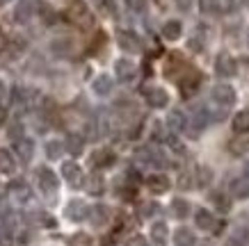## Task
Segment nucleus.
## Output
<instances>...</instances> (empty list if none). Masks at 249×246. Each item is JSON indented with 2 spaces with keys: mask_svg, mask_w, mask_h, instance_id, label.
<instances>
[{
  "mask_svg": "<svg viewBox=\"0 0 249 246\" xmlns=\"http://www.w3.org/2000/svg\"><path fill=\"white\" fill-rule=\"evenodd\" d=\"M211 180H213L211 169H206V166H199V169H196V185L206 187L208 182H211Z\"/></svg>",
  "mask_w": 249,
  "mask_h": 246,
  "instance_id": "7c9ffc66",
  "label": "nucleus"
},
{
  "mask_svg": "<svg viewBox=\"0 0 249 246\" xmlns=\"http://www.w3.org/2000/svg\"><path fill=\"white\" fill-rule=\"evenodd\" d=\"M126 246H146V239L140 237V235H135V237L128 239V244H126Z\"/></svg>",
  "mask_w": 249,
  "mask_h": 246,
  "instance_id": "58836bf2",
  "label": "nucleus"
},
{
  "mask_svg": "<svg viewBox=\"0 0 249 246\" xmlns=\"http://www.w3.org/2000/svg\"><path fill=\"white\" fill-rule=\"evenodd\" d=\"M7 137H9V139H14V142L23 139V126H21V121H18V123H12V126L7 128Z\"/></svg>",
  "mask_w": 249,
  "mask_h": 246,
  "instance_id": "72a5a7b5",
  "label": "nucleus"
},
{
  "mask_svg": "<svg viewBox=\"0 0 249 246\" xmlns=\"http://www.w3.org/2000/svg\"><path fill=\"white\" fill-rule=\"evenodd\" d=\"M85 148V139L83 137H78V134H71L67 139V150L71 153V155H80Z\"/></svg>",
  "mask_w": 249,
  "mask_h": 246,
  "instance_id": "b1692460",
  "label": "nucleus"
},
{
  "mask_svg": "<svg viewBox=\"0 0 249 246\" xmlns=\"http://www.w3.org/2000/svg\"><path fill=\"white\" fill-rule=\"evenodd\" d=\"M247 39H249V34H247Z\"/></svg>",
  "mask_w": 249,
  "mask_h": 246,
  "instance_id": "a18cd8bd",
  "label": "nucleus"
},
{
  "mask_svg": "<svg viewBox=\"0 0 249 246\" xmlns=\"http://www.w3.org/2000/svg\"><path fill=\"white\" fill-rule=\"evenodd\" d=\"M37 182H39V189H41L46 196H53L55 192H57V176H55L51 169H39Z\"/></svg>",
  "mask_w": 249,
  "mask_h": 246,
  "instance_id": "f257e3e1",
  "label": "nucleus"
},
{
  "mask_svg": "<svg viewBox=\"0 0 249 246\" xmlns=\"http://www.w3.org/2000/svg\"><path fill=\"white\" fill-rule=\"evenodd\" d=\"M167 123H169V128H172V130H185V128H188V121H185L183 112H178V110L169 112V116H167Z\"/></svg>",
  "mask_w": 249,
  "mask_h": 246,
  "instance_id": "412c9836",
  "label": "nucleus"
},
{
  "mask_svg": "<svg viewBox=\"0 0 249 246\" xmlns=\"http://www.w3.org/2000/svg\"><path fill=\"white\" fill-rule=\"evenodd\" d=\"M91 166H96V169H101V166H110V164L114 162V153L112 150H96L94 155H91Z\"/></svg>",
  "mask_w": 249,
  "mask_h": 246,
  "instance_id": "dca6fc26",
  "label": "nucleus"
},
{
  "mask_svg": "<svg viewBox=\"0 0 249 246\" xmlns=\"http://www.w3.org/2000/svg\"><path fill=\"white\" fill-rule=\"evenodd\" d=\"M114 73H117L119 80L126 82L135 75V64H133L130 60H117V64H114Z\"/></svg>",
  "mask_w": 249,
  "mask_h": 246,
  "instance_id": "f8f14e48",
  "label": "nucleus"
},
{
  "mask_svg": "<svg viewBox=\"0 0 249 246\" xmlns=\"http://www.w3.org/2000/svg\"><path fill=\"white\" fill-rule=\"evenodd\" d=\"M229 150H231L233 155H245L249 150V142L247 139H233V142L229 144Z\"/></svg>",
  "mask_w": 249,
  "mask_h": 246,
  "instance_id": "c85d7f7f",
  "label": "nucleus"
},
{
  "mask_svg": "<svg viewBox=\"0 0 249 246\" xmlns=\"http://www.w3.org/2000/svg\"><path fill=\"white\" fill-rule=\"evenodd\" d=\"M195 224H196V228H201V230H215V232H219L217 228H219V221L213 216V212H208V210H199L195 214Z\"/></svg>",
  "mask_w": 249,
  "mask_h": 246,
  "instance_id": "39448f33",
  "label": "nucleus"
},
{
  "mask_svg": "<svg viewBox=\"0 0 249 246\" xmlns=\"http://www.w3.org/2000/svg\"><path fill=\"white\" fill-rule=\"evenodd\" d=\"M64 150H67V146H64V144L62 142H48L46 144V155L51 157V160H57V157H62V153H64Z\"/></svg>",
  "mask_w": 249,
  "mask_h": 246,
  "instance_id": "393cba45",
  "label": "nucleus"
},
{
  "mask_svg": "<svg viewBox=\"0 0 249 246\" xmlns=\"http://www.w3.org/2000/svg\"><path fill=\"white\" fill-rule=\"evenodd\" d=\"M247 242H249V232L247 230H238L233 237L229 239L227 246H247Z\"/></svg>",
  "mask_w": 249,
  "mask_h": 246,
  "instance_id": "2f4dec72",
  "label": "nucleus"
},
{
  "mask_svg": "<svg viewBox=\"0 0 249 246\" xmlns=\"http://www.w3.org/2000/svg\"><path fill=\"white\" fill-rule=\"evenodd\" d=\"M144 7H146V0H128L130 12H144Z\"/></svg>",
  "mask_w": 249,
  "mask_h": 246,
  "instance_id": "4c0bfd02",
  "label": "nucleus"
},
{
  "mask_svg": "<svg viewBox=\"0 0 249 246\" xmlns=\"http://www.w3.org/2000/svg\"><path fill=\"white\" fill-rule=\"evenodd\" d=\"M144 94H146V100H149V105H151V107H165V105L169 103V96H167L165 89L153 87V89H146Z\"/></svg>",
  "mask_w": 249,
  "mask_h": 246,
  "instance_id": "9b49d317",
  "label": "nucleus"
},
{
  "mask_svg": "<svg viewBox=\"0 0 249 246\" xmlns=\"http://www.w3.org/2000/svg\"><path fill=\"white\" fill-rule=\"evenodd\" d=\"M146 187H149L151 194H165L167 189H169V180H167V176H162V173H156V176H149V178H146Z\"/></svg>",
  "mask_w": 249,
  "mask_h": 246,
  "instance_id": "6e6552de",
  "label": "nucleus"
},
{
  "mask_svg": "<svg viewBox=\"0 0 249 246\" xmlns=\"http://www.w3.org/2000/svg\"><path fill=\"white\" fill-rule=\"evenodd\" d=\"M14 150H16V155L21 157V162L28 164L32 160V155H35V144H32V139H25V137H23V139L16 142Z\"/></svg>",
  "mask_w": 249,
  "mask_h": 246,
  "instance_id": "1a4fd4ad",
  "label": "nucleus"
},
{
  "mask_svg": "<svg viewBox=\"0 0 249 246\" xmlns=\"http://www.w3.org/2000/svg\"><path fill=\"white\" fill-rule=\"evenodd\" d=\"M12 192H14V196L21 203L30 201V189H28V185H25V182H14V185H12Z\"/></svg>",
  "mask_w": 249,
  "mask_h": 246,
  "instance_id": "a878e982",
  "label": "nucleus"
},
{
  "mask_svg": "<svg viewBox=\"0 0 249 246\" xmlns=\"http://www.w3.org/2000/svg\"><path fill=\"white\" fill-rule=\"evenodd\" d=\"M91 89L98 96H107L112 91V78L110 75H98L96 80H94V84H91Z\"/></svg>",
  "mask_w": 249,
  "mask_h": 246,
  "instance_id": "4468645a",
  "label": "nucleus"
},
{
  "mask_svg": "<svg viewBox=\"0 0 249 246\" xmlns=\"http://www.w3.org/2000/svg\"><path fill=\"white\" fill-rule=\"evenodd\" d=\"M156 212H158V205H156V203H142V205H140V214H142V219L153 216Z\"/></svg>",
  "mask_w": 249,
  "mask_h": 246,
  "instance_id": "f704fd0d",
  "label": "nucleus"
},
{
  "mask_svg": "<svg viewBox=\"0 0 249 246\" xmlns=\"http://www.w3.org/2000/svg\"><path fill=\"white\" fill-rule=\"evenodd\" d=\"M62 176H64V180H67L71 187L83 185V169H80V164H76V162L62 164Z\"/></svg>",
  "mask_w": 249,
  "mask_h": 246,
  "instance_id": "7ed1b4c3",
  "label": "nucleus"
},
{
  "mask_svg": "<svg viewBox=\"0 0 249 246\" xmlns=\"http://www.w3.org/2000/svg\"><path fill=\"white\" fill-rule=\"evenodd\" d=\"M5 119H7V110H5V107H0V123H2Z\"/></svg>",
  "mask_w": 249,
  "mask_h": 246,
  "instance_id": "79ce46f5",
  "label": "nucleus"
},
{
  "mask_svg": "<svg viewBox=\"0 0 249 246\" xmlns=\"http://www.w3.org/2000/svg\"><path fill=\"white\" fill-rule=\"evenodd\" d=\"M117 41H119V46L124 50H128V52H140V48H142L137 34H133V32H128V30L119 32V34H117Z\"/></svg>",
  "mask_w": 249,
  "mask_h": 246,
  "instance_id": "0eeeda50",
  "label": "nucleus"
},
{
  "mask_svg": "<svg viewBox=\"0 0 249 246\" xmlns=\"http://www.w3.org/2000/svg\"><path fill=\"white\" fill-rule=\"evenodd\" d=\"M215 71H217V75H222V78H231V75L235 73L233 57H229V55H219L217 64H215Z\"/></svg>",
  "mask_w": 249,
  "mask_h": 246,
  "instance_id": "9d476101",
  "label": "nucleus"
},
{
  "mask_svg": "<svg viewBox=\"0 0 249 246\" xmlns=\"http://www.w3.org/2000/svg\"><path fill=\"white\" fill-rule=\"evenodd\" d=\"M172 212L176 219H185L190 214V203L183 201V198H174L172 201Z\"/></svg>",
  "mask_w": 249,
  "mask_h": 246,
  "instance_id": "5701e85b",
  "label": "nucleus"
},
{
  "mask_svg": "<svg viewBox=\"0 0 249 246\" xmlns=\"http://www.w3.org/2000/svg\"><path fill=\"white\" fill-rule=\"evenodd\" d=\"M162 37H165L167 41H176V39L181 37V23L178 21L165 23V28H162Z\"/></svg>",
  "mask_w": 249,
  "mask_h": 246,
  "instance_id": "4be33fe9",
  "label": "nucleus"
},
{
  "mask_svg": "<svg viewBox=\"0 0 249 246\" xmlns=\"http://www.w3.org/2000/svg\"><path fill=\"white\" fill-rule=\"evenodd\" d=\"M69 16L78 23V25H89V9L83 0H73L71 7H69Z\"/></svg>",
  "mask_w": 249,
  "mask_h": 246,
  "instance_id": "20e7f679",
  "label": "nucleus"
},
{
  "mask_svg": "<svg viewBox=\"0 0 249 246\" xmlns=\"http://www.w3.org/2000/svg\"><path fill=\"white\" fill-rule=\"evenodd\" d=\"M0 44H2V30H0Z\"/></svg>",
  "mask_w": 249,
  "mask_h": 246,
  "instance_id": "c03bdc74",
  "label": "nucleus"
},
{
  "mask_svg": "<svg viewBox=\"0 0 249 246\" xmlns=\"http://www.w3.org/2000/svg\"><path fill=\"white\" fill-rule=\"evenodd\" d=\"M233 130L238 134H245L249 132V110H242L233 116Z\"/></svg>",
  "mask_w": 249,
  "mask_h": 246,
  "instance_id": "f3484780",
  "label": "nucleus"
},
{
  "mask_svg": "<svg viewBox=\"0 0 249 246\" xmlns=\"http://www.w3.org/2000/svg\"><path fill=\"white\" fill-rule=\"evenodd\" d=\"M213 203H215V208L219 210V212H227L229 208H231V201H229L227 196L222 194V192H215V194H211Z\"/></svg>",
  "mask_w": 249,
  "mask_h": 246,
  "instance_id": "cd10ccee",
  "label": "nucleus"
},
{
  "mask_svg": "<svg viewBox=\"0 0 249 246\" xmlns=\"http://www.w3.org/2000/svg\"><path fill=\"white\" fill-rule=\"evenodd\" d=\"M0 246H12V239H9V237H0Z\"/></svg>",
  "mask_w": 249,
  "mask_h": 246,
  "instance_id": "a19ab883",
  "label": "nucleus"
},
{
  "mask_svg": "<svg viewBox=\"0 0 249 246\" xmlns=\"http://www.w3.org/2000/svg\"><path fill=\"white\" fill-rule=\"evenodd\" d=\"M195 242H196V237L190 228H178V230L174 232V244L176 246H195Z\"/></svg>",
  "mask_w": 249,
  "mask_h": 246,
  "instance_id": "2eb2a0df",
  "label": "nucleus"
},
{
  "mask_svg": "<svg viewBox=\"0 0 249 246\" xmlns=\"http://www.w3.org/2000/svg\"><path fill=\"white\" fill-rule=\"evenodd\" d=\"M213 100L219 105V107H231L235 103V91L229 87V84H217L215 89H213Z\"/></svg>",
  "mask_w": 249,
  "mask_h": 246,
  "instance_id": "f03ea898",
  "label": "nucleus"
},
{
  "mask_svg": "<svg viewBox=\"0 0 249 246\" xmlns=\"http://www.w3.org/2000/svg\"><path fill=\"white\" fill-rule=\"evenodd\" d=\"M53 52L55 55H69V52H71V41H69V39H55Z\"/></svg>",
  "mask_w": 249,
  "mask_h": 246,
  "instance_id": "c756f323",
  "label": "nucleus"
},
{
  "mask_svg": "<svg viewBox=\"0 0 249 246\" xmlns=\"http://www.w3.org/2000/svg\"><path fill=\"white\" fill-rule=\"evenodd\" d=\"M35 9H37V2H35V0H21L14 9V18L18 23H28L30 16L35 14Z\"/></svg>",
  "mask_w": 249,
  "mask_h": 246,
  "instance_id": "423d86ee",
  "label": "nucleus"
},
{
  "mask_svg": "<svg viewBox=\"0 0 249 246\" xmlns=\"http://www.w3.org/2000/svg\"><path fill=\"white\" fill-rule=\"evenodd\" d=\"M107 216H110V212H107V208H103V205H96V208L91 210V221H94L96 226L106 224Z\"/></svg>",
  "mask_w": 249,
  "mask_h": 246,
  "instance_id": "bb28decb",
  "label": "nucleus"
},
{
  "mask_svg": "<svg viewBox=\"0 0 249 246\" xmlns=\"http://www.w3.org/2000/svg\"><path fill=\"white\" fill-rule=\"evenodd\" d=\"M67 216L71 221H83L85 216H87V205L83 201H71L67 208Z\"/></svg>",
  "mask_w": 249,
  "mask_h": 246,
  "instance_id": "ddd939ff",
  "label": "nucleus"
},
{
  "mask_svg": "<svg viewBox=\"0 0 249 246\" xmlns=\"http://www.w3.org/2000/svg\"><path fill=\"white\" fill-rule=\"evenodd\" d=\"M101 189H103V180L98 178V176H91V180H89V192H91V194H101Z\"/></svg>",
  "mask_w": 249,
  "mask_h": 246,
  "instance_id": "c9c22d12",
  "label": "nucleus"
},
{
  "mask_svg": "<svg viewBox=\"0 0 249 246\" xmlns=\"http://www.w3.org/2000/svg\"><path fill=\"white\" fill-rule=\"evenodd\" d=\"M69 244L71 246H91V237L85 235V232H78V235H73V237L69 239Z\"/></svg>",
  "mask_w": 249,
  "mask_h": 246,
  "instance_id": "473e14b6",
  "label": "nucleus"
},
{
  "mask_svg": "<svg viewBox=\"0 0 249 246\" xmlns=\"http://www.w3.org/2000/svg\"><path fill=\"white\" fill-rule=\"evenodd\" d=\"M231 194L238 196V198H249V178H238L233 180V185H231Z\"/></svg>",
  "mask_w": 249,
  "mask_h": 246,
  "instance_id": "a211bd4d",
  "label": "nucleus"
},
{
  "mask_svg": "<svg viewBox=\"0 0 249 246\" xmlns=\"http://www.w3.org/2000/svg\"><path fill=\"white\" fill-rule=\"evenodd\" d=\"M2 94H5V87H2V82H0V98H2Z\"/></svg>",
  "mask_w": 249,
  "mask_h": 246,
  "instance_id": "37998d69",
  "label": "nucleus"
},
{
  "mask_svg": "<svg viewBox=\"0 0 249 246\" xmlns=\"http://www.w3.org/2000/svg\"><path fill=\"white\" fill-rule=\"evenodd\" d=\"M94 5H96L101 12H106V14H110L114 9V5H112V0H94Z\"/></svg>",
  "mask_w": 249,
  "mask_h": 246,
  "instance_id": "e433bc0d",
  "label": "nucleus"
},
{
  "mask_svg": "<svg viewBox=\"0 0 249 246\" xmlns=\"http://www.w3.org/2000/svg\"><path fill=\"white\" fill-rule=\"evenodd\" d=\"M167 224H162V221H158V224H153L151 226V239H153V244H158L162 246L167 242Z\"/></svg>",
  "mask_w": 249,
  "mask_h": 246,
  "instance_id": "6ab92c4d",
  "label": "nucleus"
},
{
  "mask_svg": "<svg viewBox=\"0 0 249 246\" xmlns=\"http://www.w3.org/2000/svg\"><path fill=\"white\" fill-rule=\"evenodd\" d=\"M213 5H215L213 0H201V9H206V12H211Z\"/></svg>",
  "mask_w": 249,
  "mask_h": 246,
  "instance_id": "ea45409f",
  "label": "nucleus"
},
{
  "mask_svg": "<svg viewBox=\"0 0 249 246\" xmlns=\"http://www.w3.org/2000/svg\"><path fill=\"white\" fill-rule=\"evenodd\" d=\"M14 157H12V153L5 148H0V173H14Z\"/></svg>",
  "mask_w": 249,
  "mask_h": 246,
  "instance_id": "aec40b11",
  "label": "nucleus"
}]
</instances>
